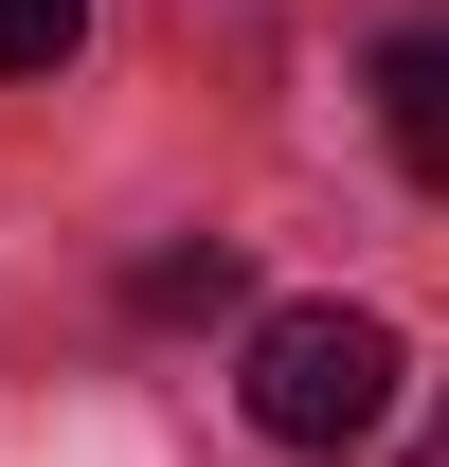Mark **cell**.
I'll list each match as a JSON object with an SVG mask.
<instances>
[{
    "mask_svg": "<svg viewBox=\"0 0 449 467\" xmlns=\"http://www.w3.org/2000/svg\"><path fill=\"white\" fill-rule=\"evenodd\" d=\"M395 396H413V359L378 306H270L252 324V431L270 450H360Z\"/></svg>",
    "mask_w": 449,
    "mask_h": 467,
    "instance_id": "obj_1",
    "label": "cell"
},
{
    "mask_svg": "<svg viewBox=\"0 0 449 467\" xmlns=\"http://www.w3.org/2000/svg\"><path fill=\"white\" fill-rule=\"evenodd\" d=\"M126 306H144V324H216V306H234V252H216V234H180V252L126 270Z\"/></svg>",
    "mask_w": 449,
    "mask_h": 467,
    "instance_id": "obj_3",
    "label": "cell"
},
{
    "mask_svg": "<svg viewBox=\"0 0 449 467\" xmlns=\"http://www.w3.org/2000/svg\"><path fill=\"white\" fill-rule=\"evenodd\" d=\"M378 126H395V162L449 198V18H395L378 36Z\"/></svg>",
    "mask_w": 449,
    "mask_h": 467,
    "instance_id": "obj_2",
    "label": "cell"
},
{
    "mask_svg": "<svg viewBox=\"0 0 449 467\" xmlns=\"http://www.w3.org/2000/svg\"><path fill=\"white\" fill-rule=\"evenodd\" d=\"M413 467H449V396H432V431H413Z\"/></svg>",
    "mask_w": 449,
    "mask_h": 467,
    "instance_id": "obj_5",
    "label": "cell"
},
{
    "mask_svg": "<svg viewBox=\"0 0 449 467\" xmlns=\"http://www.w3.org/2000/svg\"><path fill=\"white\" fill-rule=\"evenodd\" d=\"M72 36H90V0H0V72H72Z\"/></svg>",
    "mask_w": 449,
    "mask_h": 467,
    "instance_id": "obj_4",
    "label": "cell"
}]
</instances>
